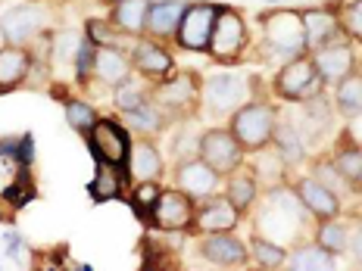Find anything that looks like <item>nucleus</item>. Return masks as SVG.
Returning a JSON list of instances; mask_svg holds the SVG:
<instances>
[{
    "label": "nucleus",
    "instance_id": "nucleus-1",
    "mask_svg": "<svg viewBox=\"0 0 362 271\" xmlns=\"http://www.w3.org/2000/svg\"><path fill=\"white\" fill-rule=\"evenodd\" d=\"M275 109L266 100H247L240 109L231 112V134L238 138V144L244 147V153H259L272 144V131H275Z\"/></svg>",
    "mask_w": 362,
    "mask_h": 271
},
{
    "label": "nucleus",
    "instance_id": "nucleus-2",
    "mask_svg": "<svg viewBox=\"0 0 362 271\" xmlns=\"http://www.w3.org/2000/svg\"><path fill=\"white\" fill-rule=\"evenodd\" d=\"M325 90V78L315 69L313 56L306 54H297L291 56V63L281 66V72L275 75V94L281 100H291V103H309Z\"/></svg>",
    "mask_w": 362,
    "mask_h": 271
},
{
    "label": "nucleus",
    "instance_id": "nucleus-3",
    "mask_svg": "<svg viewBox=\"0 0 362 271\" xmlns=\"http://www.w3.org/2000/svg\"><path fill=\"white\" fill-rule=\"evenodd\" d=\"M262 37L275 54L297 56L306 50V32H303V13L300 10H272L259 16Z\"/></svg>",
    "mask_w": 362,
    "mask_h": 271
},
{
    "label": "nucleus",
    "instance_id": "nucleus-4",
    "mask_svg": "<svg viewBox=\"0 0 362 271\" xmlns=\"http://www.w3.org/2000/svg\"><path fill=\"white\" fill-rule=\"evenodd\" d=\"M247 47V25L244 16L231 6H218L216 22H213V35H209V47L206 54L222 66H231L235 59L244 54Z\"/></svg>",
    "mask_w": 362,
    "mask_h": 271
},
{
    "label": "nucleus",
    "instance_id": "nucleus-5",
    "mask_svg": "<svg viewBox=\"0 0 362 271\" xmlns=\"http://www.w3.org/2000/svg\"><path fill=\"white\" fill-rule=\"evenodd\" d=\"M153 103L160 107L165 119L169 116H191L194 109L203 103V81L197 72H181L172 81L150 90Z\"/></svg>",
    "mask_w": 362,
    "mask_h": 271
},
{
    "label": "nucleus",
    "instance_id": "nucleus-6",
    "mask_svg": "<svg viewBox=\"0 0 362 271\" xmlns=\"http://www.w3.org/2000/svg\"><path fill=\"white\" fill-rule=\"evenodd\" d=\"M197 150H200V159L206 162L218 178H228L231 171L244 165V147L238 144L231 128H209V131H203Z\"/></svg>",
    "mask_w": 362,
    "mask_h": 271
},
{
    "label": "nucleus",
    "instance_id": "nucleus-7",
    "mask_svg": "<svg viewBox=\"0 0 362 271\" xmlns=\"http://www.w3.org/2000/svg\"><path fill=\"white\" fill-rule=\"evenodd\" d=\"M247 78L235 72H222V75H209L203 81V107L209 116H231L235 109H240L247 103Z\"/></svg>",
    "mask_w": 362,
    "mask_h": 271
},
{
    "label": "nucleus",
    "instance_id": "nucleus-8",
    "mask_svg": "<svg viewBox=\"0 0 362 271\" xmlns=\"http://www.w3.org/2000/svg\"><path fill=\"white\" fill-rule=\"evenodd\" d=\"M218 6L213 4H187L181 13V22L175 28V44L194 54H203L209 47V35H213V22H216Z\"/></svg>",
    "mask_w": 362,
    "mask_h": 271
},
{
    "label": "nucleus",
    "instance_id": "nucleus-9",
    "mask_svg": "<svg viewBox=\"0 0 362 271\" xmlns=\"http://www.w3.org/2000/svg\"><path fill=\"white\" fill-rule=\"evenodd\" d=\"M194 215H197V209H194V197L185 191H163L160 200H156L153 212V224L160 231H185L194 224Z\"/></svg>",
    "mask_w": 362,
    "mask_h": 271
},
{
    "label": "nucleus",
    "instance_id": "nucleus-10",
    "mask_svg": "<svg viewBox=\"0 0 362 271\" xmlns=\"http://www.w3.org/2000/svg\"><path fill=\"white\" fill-rule=\"evenodd\" d=\"M88 144L100 162H128V150H132L128 131L110 119H97V125L88 131Z\"/></svg>",
    "mask_w": 362,
    "mask_h": 271
},
{
    "label": "nucleus",
    "instance_id": "nucleus-11",
    "mask_svg": "<svg viewBox=\"0 0 362 271\" xmlns=\"http://www.w3.org/2000/svg\"><path fill=\"white\" fill-rule=\"evenodd\" d=\"M309 56H313L319 75L325 78V85H337V81L346 78V75L356 69V54H353V44L346 41V37L315 50V54H309Z\"/></svg>",
    "mask_w": 362,
    "mask_h": 271
},
{
    "label": "nucleus",
    "instance_id": "nucleus-12",
    "mask_svg": "<svg viewBox=\"0 0 362 271\" xmlns=\"http://www.w3.org/2000/svg\"><path fill=\"white\" fill-rule=\"evenodd\" d=\"M132 69L141 72L150 81H163V78H169V75L175 72V63H172L169 50H165L160 41H153V37H141V41L134 44Z\"/></svg>",
    "mask_w": 362,
    "mask_h": 271
},
{
    "label": "nucleus",
    "instance_id": "nucleus-13",
    "mask_svg": "<svg viewBox=\"0 0 362 271\" xmlns=\"http://www.w3.org/2000/svg\"><path fill=\"white\" fill-rule=\"evenodd\" d=\"M44 28V13L32 4H19L0 16V32H4L6 44H25Z\"/></svg>",
    "mask_w": 362,
    "mask_h": 271
},
{
    "label": "nucleus",
    "instance_id": "nucleus-14",
    "mask_svg": "<svg viewBox=\"0 0 362 271\" xmlns=\"http://www.w3.org/2000/svg\"><path fill=\"white\" fill-rule=\"evenodd\" d=\"M175 187L185 193H191V197H197V200H206L216 193L218 175L200 159V156L197 159H181L175 165Z\"/></svg>",
    "mask_w": 362,
    "mask_h": 271
},
{
    "label": "nucleus",
    "instance_id": "nucleus-15",
    "mask_svg": "<svg viewBox=\"0 0 362 271\" xmlns=\"http://www.w3.org/2000/svg\"><path fill=\"white\" fill-rule=\"evenodd\" d=\"M303 32H306V54H315V50L328 47L334 41H344V25L341 16L328 10H306L303 13Z\"/></svg>",
    "mask_w": 362,
    "mask_h": 271
},
{
    "label": "nucleus",
    "instance_id": "nucleus-16",
    "mask_svg": "<svg viewBox=\"0 0 362 271\" xmlns=\"http://www.w3.org/2000/svg\"><path fill=\"white\" fill-rule=\"evenodd\" d=\"M200 253L206 255V262H213L218 268H240L247 265V246L231 234V231H218V234H206L200 243Z\"/></svg>",
    "mask_w": 362,
    "mask_h": 271
},
{
    "label": "nucleus",
    "instance_id": "nucleus-17",
    "mask_svg": "<svg viewBox=\"0 0 362 271\" xmlns=\"http://www.w3.org/2000/svg\"><path fill=\"white\" fill-rule=\"evenodd\" d=\"M240 222V209L228 197H206L203 209L194 215V224L203 234H218V231H235Z\"/></svg>",
    "mask_w": 362,
    "mask_h": 271
},
{
    "label": "nucleus",
    "instance_id": "nucleus-18",
    "mask_svg": "<svg viewBox=\"0 0 362 271\" xmlns=\"http://www.w3.org/2000/svg\"><path fill=\"white\" fill-rule=\"evenodd\" d=\"M297 200L306 206V212H313L315 218H337L341 215V200L331 191L328 184H322L319 178H303L297 184Z\"/></svg>",
    "mask_w": 362,
    "mask_h": 271
},
{
    "label": "nucleus",
    "instance_id": "nucleus-19",
    "mask_svg": "<svg viewBox=\"0 0 362 271\" xmlns=\"http://www.w3.org/2000/svg\"><path fill=\"white\" fill-rule=\"evenodd\" d=\"M128 171L134 181H160L163 175V153L156 150L153 140L141 138L128 150Z\"/></svg>",
    "mask_w": 362,
    "mask_h": 271
},
{
    "label": "nucleus",
    "instance_id": "nucleus-20",
    "mask_svg": "<svg viewBox=\"0 0 362 271\" xmlns=\"http://www.w3.org/2000/svg\"><path fill=\"white\" fill-rule=\"evenodd\" d=\"M90 75H94L97 81H103V85H119V81H125L128 75H132V63H128V56L116 44L97 47L94 50V72Z\"/></svg>",
    "mask_w": 362,
    "mask_h": 271
},
{
    "label": "nucleus",
    "instance_id": "nucleus-21",
    "mask_svg": "<svg viewBox=\"0 0 362 271\" xmlns=\"http://www.w3.org/2000/svg\"><path fill=\"white\" fill-rule=\"evenodd\" d=\"M125 191V175H122V162H100L97 165V175L90 178L88 193L94 203H110L119 200Z\"/></svg>",
    "mask_w": 362,
    "mask_h": 271
},
{
    "label": "nucleus",
    "instance_id": "nucleus-22",
    "mask_svg": "<svg viewBox=\"0 0 362 271\" xmlns=\"http://www.w3.org/2000/svg\"><path fill=\"white\" fill-rule=\"evenodd\" d=\"M181 13H185V4H178V0H160V4H150L144 35L156 37V41H163V37H175Z\"/></svg>",
    "mask_w": 362,
    "mask_h": 271
},
{
    "label": "nucleus",
    "instance_id": "nucleus-23",
    "mask_svg": "<svg viewBox=\"0 0 362 271\" xmlns=\"http://www.w3.org/2000/svg\"><path fill=\"white\" fill-rule=\"evenodd\" d=\"M28 69H32V56L19 44H6L0 50V90H13L25 81Z\"/></svg>",
    "mask_w": 362,
    "mask_h": 271
},
{
    "label": "nucleus",
    "instance_id": "nucleus-24",
    "mask_svg": "<svg viewBox=\"0 0 362 271\" xmlns=\"http://www.w3.org/2000/svg\"><path fill=\"white\" fill-rule=\"evenodd\" d=\"M150 0H119L112 4V25L125 35H144Z\"/></svg>",
    "mask_w": 362,
    "mask_h": 271
},
{
    "label": "nucleus",
    "instance_id": "nucleus-25",
    "mask_svg": "<svg viewBox=\"0 0 362 271\" xmlns=\"http://www.w3.org/2000/svg\"><path fill=\"white\" fill-rule=\"evenodd\" d=\"M334 107L341 116L346 119H356L362 116V75L353 69L346 78L337 81V90H334Z\"/></svg>",
    "mask_w": 362,
    "mask_h": 271
},
{
    "label": "nucleus",
    "instance_id": "nucleus-26",
    "mask_svg": "<svg viewBox=\"0 0 362 271\" xmlns=\"http://www.w3.org/2000/svg\"><path fill=\"white\" fill-rule=\"evenodd\" d=\"M334 171L344 184H350V191H362V147L346 140L334 153Z\"/></svg>",
    "mask_w": 362,
    "mask_h": 271
},
{
    "label": "nucleus",
    "instance_id": "nucleus-27",
    "mask_svg": "<svg viewBox=\"0 0 362 271\" xmlns=\"http://www.w3.org/2000/svg\"><path fill=\"white\" fill-rule=\"evenodd\" d=\"M284 268L291 271H331L334 268V253H328L325 246H303L297 253H288Z\"/></svg>",
    "mask_w": 362,
    "mask_h": 271
},
{
    "label": "nucleus",
    "instance_id": "nucleus-28",
    "mask_svg": "<svg viewBox=\"0 0 362 271\" xmlns=\"http://www.w3.org/2000/svg\"><path fill=\"white\" fill-rule=\"evenodd\" d=\"M85 41H88V35H81V32H59V35H54V41H50V63L72 66Z\"/></svg>",
    "mask_w": 362,
    "mask_h": 271
},
{
    "label": "nucleus",
    "instance_id": "nucleus-29",
    "mask_svg": "<svg viewBox=\"0 0 362 271\" xmlns=\"http://www.w3.org/2000/svg\"><path fill=\"white\" fill-rule=\"evenodd\" d=\"M235 206L244 212V209H250L253 206V200H256V178L250 175V171H240L235 169L228 175V193H225Z\"/></svg>",
    "mask_w": 362,
    "mask_h": 271
},
{
    "label": "nucleus",
    "instance_id": "nucleus-30",
    "mask_svg": "<svg viewBox=\"0 0 362 271\" xmlns=\"http://www.w3.org/2000/svg\"><path fill=\"white\" fill-rule=\"evenodd\" d=\"M272 144H278L281 156H288V159H300L303 156V138H300V131L293 128L291 119H275Z\"/></svg>",
    "mask_w": 362,
    "mask_h": 271
},
{
    "label": "nucleus",
    "instance_id": "nucleus-31",
    "mask_svg": "<svg viewBox=\"0 0 362 271\" xmlns=\"http://www.w3.org/2000/svg\"><path fill=\"white\" fill-rule=\"evenodd\" d=\"M315 243L325 246L328 253H346V246H350V234H346V228L337 218H322L319 222V231H315Z\"/></svg>",
    "mask_w": 362,
    "mask_h": 271
},
{
    "label": "nucleus",
    "instance_id": "nucleus-32",
    "mask_svg": "<svg viewBox=\"0 0 362 271\" xmlns=\"http://www.w3.org/2000/svg\"><path fill=\"white\" fill-rule=\"evenodd\" d=\"M250 253L256 259V268H284V259H288V250L278 243H272L266 237H256L250 240Z\"/></svg>",
    "mask_w": 362,
    "mask_h": 271
},
{
    "label": "nucleus",
    "instance_id": "nucleus-33",
    "mask_svg": "<svg viewBox=\"0 0 362 271\" xmlns=\"http://www.w3.org/2000/svg\"><path fill=\"white\" fill-rule=\"evenodd\" d=\"M112 100H116V107L122 112H132V109H138L141 103L150 100V90L141 88L138 81H132V75H128L125 81H119V85L112 88Z\"/></svg>",
    "mask_w": 362,
    "mask_h": 271
},
{
    "label": "nucleus",
    "instance_id": "nucleus-34",
    "mask_svg": "<svg viewBox=\"0 0 362 271\" xmlns=\"http://www.w3.org/2000/svg\"><path fill=\"white\" fill-rule=\"evenodd\" d=\"M97 112H94V107L90 103H85V100H66V122H69L75 131H81V134H88L90 128L97 125Z\"/></svg>",
    "mask_w": 362,
    "mask_h": 271
},
{
    "label": "nucleus",
    "instance_id": "nucleus-35",
    "mask_svg": "<svg viewBox=\"0 0 362 271\" xmlns=\"http://www.w3.org/2000/svg\"><path fill=\"white\" fill-rule=\"evenodd\" d=\"M160 193H163L160 181H138V187H134V193H132V206L138 209L141 215H150L156 200H160Z\"/></svg>",
    "mask_w": 362,
    "mask_h": 271
},
{
    "label": "nucleus",
    "instance_id": "nucleus-36",
    "mask_svg": "<svg viewBox=\"0 0 362 271\" xmlns=\"http://www.w3.org/2000/svg\"><path fill=\"white\" fill-rule=\"evenodd\" d=\"M85 35H88L90 44H97V47H110V44H116V25H112V22H103V19H88Z\"/></svg>",
    "mask_w": 362,
    "mask_h": 271
},
{
    "label": "nucleus",
    "instance_id": "nucleus-37",
    "mask_svg": "<svg viewBox=\"0 0 362 271\" xmlns=\"http://www.w3.org/2000/svg\"><path fill=\"white\" fill-rule=\"evenodd\" d=\"M341 25H344V32L353 37V41H359L362 44V0H350V4L344 6V13H341Z\"/></svg>",
    "mask_w": 362,
    "mask_h": 271
},
{
    "label": "nucleus",
    "instance_id": "nucleus-38",
    "mask_svg": "<svg viewBox=\"0 0 362 271\" xmlns=\"http://www.w3.org/2000/svg\"><path fill=\"white\" fill-rule=\"evenodd\" d=\"M28 197H35V187H32V178L22 171V175L13 181L10 187H6V200H10L13 206H22V203H25Z\"/></svg>",
    "mask_w": 362,
    "mask_h": 271
},
{
    "label": "nucleus",
    "instance_id": "nucleus-39",
    "mask_svg": "<svg viewBox=\"0 0 362 271\" xmlns=\"http://www.w3.org/2000/svg\"><path fill=\"white\" fill-rule=\"evenodd\" d=\"M346 250H350L353 255H356V262H362V224L356 228V234L350 237V246H346Z\"/></svg>",
    "mask_w": 362,
    "mask_h": 271
},
{
    "label": "nucleus",
    "instance_id": "nucleus-40",
    "mask_svg": "<svg viewBox=\"0 0 362 271\" xmlns=\"http://www.w3.org/2000/svg\"><path fill=\"white\" fill-rule=\"evenodd\" d=\"M103 4H119V0H103Z\"/></svg>",
    "mask_w": 362,
    "mask_h": 271
}]
</instances>
